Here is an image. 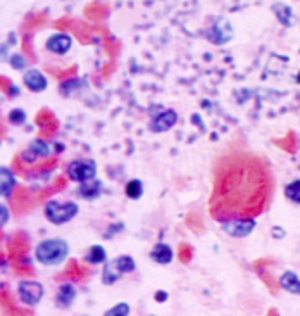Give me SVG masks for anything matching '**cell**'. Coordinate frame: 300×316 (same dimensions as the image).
I'll list each match as a JSON object with an SVG mask.
<instances>
[{"label":"cell","mask_w":300,"mask_h":316,"mask_svg":"<svg viewBox=\"0 0 300 316\" xmlns=\"http://www.w3.org/2000/svg\"><path fill=\"white\" fill-rule=\"evenodd\" d=\"M78 88V80H66L64 83H61V93H64V95H69V90H74Z\"/></svg>","instance_id":"26"},{"label":"cell","mask_w":300,"mask_h":316,"mask_svg":"<svg viewBox=\"0 0 300 316\" xmlns=\"http://www.w3.org/2000/svg\"><path fill=\"white\" fill-rule=\"evenodd\" d=\"M9 66L16 71H24L28 67V59L22 54H14V56L9 57Z\"/></svg>","instance_id":"25"},{"label":"cell","mask_w":300,"mask_h":316,"mask_svg":"<svg viewBox=\"0 0 300 316\" xmlns=\"http://www.w3.org/2000/svg\"><path fill=\"white\" fill-rule=\"evenodd\" d=\"M271 235L276 238V240H281V238L286 237V230L281 227H272L271 228Z\"/></svg>","instance_id":"28"},{"label":"cell","mask_w":300,"mask_h":316,"mask_svg":"<svg viewBox=\"0 0 300 316\" xmlns=\"http://www.w3.org/2000/svg\"><path fill=\"white\" fill-rule=\"evenodd\" d=\"M167 299H169V294H167L166 290H157L156 294H154V301H157V302H166Z\"/></svg>","instance_id":"29"},{"label":"cell","mask_w":300,"mask_h":316,"mask_svg":"<svg viewBox=\"0 0 300 316\" xmlns=\"http://www.w3.org/2000/svg\"><path fill=\"white\" fill-rule=\"evenodd\" d=\"M122 228H124V227H122V223H119V225H111V227H109V230L106 232V238H112V233L121 232Z\"/></svg>","instance_id":"30"},{"label":"cell","mask_w":300,"mask_h":316,"mask_svg":"<svg viewBox=\"0 0 300 316\" xmlns=\"http://www.w3.org/2000/svg\"><path fill=\"white\" fill-rule=\"evenodd\" d=\"M280 285H281V288H285L286 292H290V294L300 296V278L295 272H290L288 270V272H285L283 275H281Z\"/></svg>","instance_id":"16"},{"label":"cell","mask_w":300,"mask_h":316,"mask_svg":"<svg viewBox=\"0 0 300 316\" xmlns=\"http://www.w3.org/2000/svg\"><path fill=\"white\" fill-rule=\"evenodd\" d=\"M221 228L224 233H228L233 238H245L256 230L257 221L256 218H228L219 221Z\"/></svg>","instance_id":"6"},{"label":"cell","mask_w":300,"mask_h":316,"mask_svg":"<svg viewBox=\"0 0 300 316\" xmlns=\"http://www.w3.org/2000/svg\"><path fill=\"white\" fill-rule=\"evenodd\" d=\"M45 296V288L40 282L36 280H21L17 283V297L24 306L28 308H35L42 302Z\"/></svg>","instance_id":"5"},{"label":"cell","mask_w":300,"mask_h":316,"mask_svg":"<svg viewBox=\"0 0 300 316\" xmlns=\"http://www.w3.org/2000/svg\"><path fill=\"white\" fill-rule=\"evenodd\" d=\"M176 123H178V112L174 109H166L152 116V119L148 121V130L152 133H166L174 128Z\"/></svg>","instance_id":"7"},{"label":"cell","mask_w":300,"mask_h":316,"mask_svg":"<svg viewBox=\"0 0 300 316\" xmlns=\"http://www.w3.org/2000/svg\"><path fill=\"white\" fill-rule=\"evenodd\" d=\"M271 9H272V12H274L276 19H278L283 26H286V28H292V26L295 25V16H293V11L290 6H286V4H283V2H278Z\"/></svg>","instance_id":"15"},{"label":"cell","mask_w":300,"mask_h":316,"mask_svg":"<svg viewBox=\"0 0 300 316\" xmlns=\"http://www.w3.org/2000/svg\"><path fill=\"white\" fill-rule=\"evenodd\" d=\"M76 297H78V290H76V287L72 285V283L66 282L62 283L61 287H59L57 294H56V306L59 309H67L72 306V302L76 301Z\"/></svg>","instance_id":"12"},{"label":"cell","mask_w":300,"mask_h":316,"mask_svg":"<svg viewBox=\"0 0 300 316\" xmlns=\"http://www.w3.org/2000/svg\"><path fill=\"white\" fill-rule=\"evenodd\" d=\"M97 162L93 159H86V157H81V159H72L66 168V175L71 182L74 183H83L88 182V180L97 178Z\"/></svg>","instance_id":"4"},{"label":"cell","mask_w":300,"mask_h":316,"mask_svg":"<svg viewBox=\"0 0 300 316\" xmlns=\"http://www.w3.org/2000/svg\"><path fill=\"white\" fill-rule=\"evenodd\" d=\"M233 38V28H231V22L224 17H221L219 21L214 25V28L211 30V40L216 45H224Z\"/></svg>","instance_id":"10"},{"label":"cell","mask_w":300,"mask_h":316,"mask_svg":"<svg viewBox=\"0 0 300 316\" xmlns=\"http://www.w3.org/2000/svg\"><path fill=\"white\" fill-rule=\"evenodd\" d=\"M85 261L88 264H102L107 261V252L104 249V246L100 244H95L88 249V252L85 254Z\"/></svg>","instance_id":"19"},{"label":"cell","mask_w":300,"mask_h":316,"mask_svg":"<svg viewBox=\"0 0 300 316\" xmlns=\"http://www.w3.org/2000/svg\"><path fill=\"white\" fill-rule=\"evenodd\" d=\"M271 199V175L264 161L247 152H235L217 162L212 183L211 214L217 221L256 218Z\"/></svg>","instance_id":"1"},{"label":"cell","mask_w":300,"mask_h":316,"mask_svg":"<svg viewBox=\"0 0 300 316\" xmlns=\"http://www.w3.org/2000/svg\"><path fill=\"white\" fill-rule=\"evenodd\" d=\"M21 93V90L16 87V85H9V92H7V95L9 97H17Z\"/></svg>","instance_id":"31"},{"label":"cell","mask_w":300,"mask_h":316,"mask_svg":"<svg viewBox=\"0 0 300 316\" xmlns=\"http://www.w3.org/2000/svg\"><path fill=\"white\" fill-rule=\"evenodd\" d=\"M71 47H72V38L67 33H54L45 42V48L48 52L56 54V56H64V54L71 51Z\"/></svg>","instance_id":"8"},{"label":"cell","mask_w":300,"mask_h":316,"mask_svg":"<svg viewBox=\"0 0 300 316\" xmlns=\"http://www.w3.org/2000/svg\"><path fill=\"white\" fill-rule=\"evenodd\" d=\"M28 147L35 152L36 156L40 157V159H48V157L54 154L52 145H50L47 140H43V138H35V140H31V142L28 143Z\"/></svg>","instance_id":"18"},{"label":"cell","mask_w":300,"mask_h":316,"mask_svg":"<svg viewBox=\"0 0 300 316\" xmlns=\"http://www.w3.org/2000/svg\"><path fill=\"white\" fill-rule=\"evenodd\" d=\"M78 213L80 206L72 201H48L43 209V214L48 220V223L56 225V227L69 223V221H72L78 216Z\"/></svg>","instance_id":"3"},{"label":"cell","mask_w":300,"mask_h":316,"mask_svg":"<svg viewBox=\"0 0 300 316\" xmlns=\"http://www.w3.org/2000/svg\"><path fill=\"white\" fill-rule=\"evenodd\" d=\"M114 264H116V268L119 270V272L122 275H130V273H133L135 270H136V261H135V257H131L130 254H121V256H117L114 257Z\"/></svg>","instance_id":"21"},{"label":"cell","mask_w":300,"mask_h":316,"mask_svg":"<svg viewBox=\"0 0 300 316\" xmlns=\"http://www.w3.org/2000/svg\"><path fill=\"white\" fill-rule=\"evenodd\" d=\"M26 119H28V116H26V111L21 109V107H16V109H12V111L7 114V121H9L11 125H14V126L24 125Z\"/></svg>","instance_id":"23"},{"label":"cell","mask_w":300,"mask_h":316,"mask_svg":"<svg viewBox=\"0 0 300 316\" xmlns=\"http://www.w3.org/2000/svg\"><path fill=\"white\" fill-rule=\"evenodd\" d=\"M150 259L154 261L156 264H169L172 261V257H174V252H172V247L169 246V244L166 242H159L156 244V246L152 247V251H150Z\"/></svg>","instance_id":"13"},{"label":"cell","mask_w":300,"mask_h":316,"mask_svg":"<svg viewBox=\"0 0 300 316\" xmlns=\"http://www.w3.org/2000/svg\"><path fill=\"white\" fill-rule=\"evenodd\" d=\"M104 192V182L98 178L78 183V196L85 201H97Z\"/></svg>","instance_id":"11"},{"label":"cell","mask_w":300,"mask_h":316,"mask_svg":"<svg viewBox=\"0 0 300 316\" xmlns=\"http://www.w3.org/2000/svg\"><path fill=\"white\" fill-rule=\"evenodd\" d=\"M122 273L119 272V270L116 268L114 261H106L104 263V272H102V283L104 285H114V283H117L121 280Z\"/></svg>","instance_id":"17"},{"label":"cell","mask_w":300,"mask_h":316,"mask_svg":"<svg viewBox=\"0 0 300 316\" xmlns=\"http://www.w3.org/2000/svg\"><path fill=\"white\" fill-rule=\"evenodd\" d=\"M69 256V244L64 238H45L35 247V259L43 266H59Z\"/></svg>","instance_id":"2"},{"label":"cell","mask_w":300,"mask_h":316,"mask_svg":"<svg viewBox=\"0 0 300 316\" xmlns=\"http://www.w3.org/2000/svg\"><path fill=\"white\" fill-rule=\"evenodd\" d=\"M131 313V306L128 302H117L111 309L106 311V316H128Z\"/></svg>","instance_id":"24"},{"label":"cell","mask_w":300,"mask_h":316,"mask_svg":"<svg viewBox=\"0 0 300 316\" xmlns=\"http://www.w3.org/2000/svg\"><path fill=\"white\" fill-rule=\"evenodd\" d=\"M0 225H2V227H6V225L9 223V221H11V213H9V207L6 206V202H2V204H0Z\"/></svg>","instance_id":"27"},{"label":"cell","mask_w":300,"mask_h":316,"mask_svg":"<svg viewBox=\"0 0 300 316\" xmlns=\"http://www.w3.org/2000/svg\"><path fill=\"white\" fill-rule=\"evenodd\" d=\"M22 85L30 90V92L35 93H42L47 90L48 81L45 78V75L38 69H26L24 75H22Z\"/></svg>","instance_id":"9"},{"label":"cell","mask_w":300,"mask_h":316,"mask_svg":"<svg viewBox=\"0 0 300 316\" xmlns=\"http://www.w3.org/2000/svg\"><path fill=\"white\" fill-rule=\"evenodd\" d=\"M285 197L293 204H300V180H293L285 185Z\"/></svg>","instance_id":"22"},{"label":"cell","mask_w":300,"mask_h":316,"mask_svg":"<svg viewBox=\"0 0 300 316\" xmlns=\"http://www.w3.org/2000/svg\"><path fill=\"white\" fill-rule=\"evenodd\" d=\"M143 190H145L143 182L138 178L130 180V182H126L124 185V193H126V197L131 199V201H140L143 196Z\"/></svg>","instance_id":"20"},{"label":"cell","mask_w":300,"mask_h":316,"mask_svg":"<svg viewBox=\"0 0 300 316\" xmlns=\"http://www.w3.org/2000/svg\"><path fill=\"white\" fill-rule=\"evenodd\" d=\"M16 187H17V180L14 177V173H12V169L7 168V166H2L0 168V193H2V197L11 199Z\"/></svg>","instance_id":"14"}]
</instances>
